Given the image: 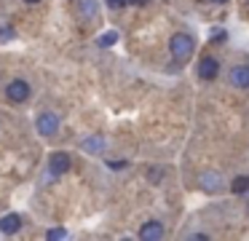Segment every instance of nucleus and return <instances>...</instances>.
Wrapping results in <instances>:
<instances>
[{
  "label": "nucleus",
  "mask_w": 249,
  "mask_h": 241,
  "mask_svg": "<svg viewBox=\"0 0 249 241\" xmlns=\"http://www.w3.org/2000/svg\"><path fill=\"white\" fill-rule=\"evenodd\" d=\"M169 48H172L174 59L185 62V59H188L190 54H193L196 43H193V37H190L188 32H177V35H172V40H169Z\"/></svg>",
  "instance_id": "nucleus-1"
},
{
  "label": "nucleus",
  "mask_w": 249,
  "mask_h": 241,
  "mask_svg": "<svg viewBox=\"0 0 249 241\" xmlns=\"http://www.w3.org/2000/svg\"><path fill=\"white\" fill-rule=\"evenodd\" d=\"M6 96L11 102H17V105H19V102H24L30 96V83H27V80H22V78L11 80V83L6 86Z\"/></svg>",
  "instance_id": "nucleus-2"
},
{
  "label": "nucleus",
  "mask_w": 249,
  "mask_h": 241,
  "mask_svg": "<svg viewBox=\"0 0 249 241\" xmlns=\"http://www.w3.org/2000/svg\"><path fill=\"white\" fill-rule=\"evenodd\" d=\"M56 131H59V118H56L54 112H43V115H38V134L40 137H54Z\"/></svg>",
  "instance_id": "nucleus-3"
},
{
  "label": "nucleus",
  "mask_w": 249,
  "mask_h": 241,
  "mask_svg": "<svg viewBox=\"0 0 249 241\" xmlns=\"http://www.w3.org/2000/svg\"><path fill=\"white\" fill-rule=\"evenodd\" d=\"M217 73H220V62L214 56H204L198 62V78L201 80H214Z\"/></svg>",
  "instance_id": "nucleus-4"
},
{
  "label": "nucleus",
  "mask_w": 249,
  "mask_h": 241,
  "mask_svg": "<svg viewBox=\"0 0 249 241\" xmlns=\"http://www.w3.org/2000/svg\"><path fill=\"white\" fill-rule=\"evenodd\" d=\"M70 169V155L67 153H51V158H49V171L54 177H59V174H65V171Z\"/></svg>",
  "instance_id": "nucleus-5"
},
{
  "label": "nucleus",
  "mask_w": 249,
  "mask_h": 241,
  "mask_svg": "<svg viewBox=\"0 0 249 241\" xmlns=\"http://www.w3.org/2000/svg\"><path fill=\"white\" fill-rule=\"evenodd\" d=\"M201 187H204L206 193H220L222 190V177L217 174V171H206V174H201Z\"/></svg>",
  "instance_id": "nucleus-6"
},
{
  "label": "nucleus",
  "mask_w": 249,
  "mask_h": 241,
  "mask_svg": "<svg viewBox=\"0 0 249 241\" xmlns=\"http://www.w3.org/2000/svg\"><path fill=\"white\" fill-rule=\"evenodd\" d=\"M163 236V225L161 222H145L142 225V230H140V239H145V241H156V239H161Z\"/></svg>",
  "instance_id": "nucleus-7"
},
{
  "label": "nucleus",
  "mask_w": 249,
  "mask_h": 241,
  "mask_svg": "<svg viewBox=\"0 0 249 241\" xmlns=\"http://www.w3.org/2000/svg\"><path fill=\"white\" fill-rule=\"evenodd\" d=\"M231 83L236 89H249V67H233L231 70Z\"/></svg>",
  "instance_id": "nucleus-8"
},
{
  "label": "nucleus",
  "mask_w": 249,
  "mask_h": 241,
  "mask_svg": "<svg viewBox=\"0 0 249 241\" xmlns=\"http://www.w3.org/2000/svg\"><path fill=\"white\" fill-rule=\"evenodd\" d=\"M19 228H22V217H19V214H6V217L0 220V230L6 236H14Z\"/></svg>",
  "instance_id": "nucleus-9"
},
{
  "label": "nucleus",
  "mask_w": 249,
  "mask_h": 241,
  "mask_svg": "<svg viewBox=\"0 0 249 241\" xmlns=\"http://www.w3.org/2000/svg\"><path fill=\"white\" fill-rule=\"evenodd\" d=\"M83 150H86V153H102V150H105V139L102 137H89L86 142H83Z\"/></svg>",
  "instance_id": "nucleus-10"
},
{
  "label": "nucleus",
  "mask_w": 249,
  "mask_h": 241,
  "mask_svg": "<svg viewBox=\"0 0 249 241\" xmlns=\"http://www.w3.org/2000/svg\"><path fill=\"white\" fill-rule=\"evenodd\" d=\"M115 43H118V32H115V30H107L105 35L97 37V46L99 48H110V46H115Z\"/></svg>",
  "instance_id": "nucleus-11"
},
{
  "label": "nucleus",
  "mask_w": 249,
  "mask_h": 241,
  "mask_svg": "<svg viewBox=\"0 0 249 241\" xmlns=\"http://www.w3.org/2000/svg\"><path fill=\"white\" fill-rule=\"evenodd\" d=\"M81 14L86 16V19L97 16V0H81Z\"/></svg>",
  "instance_id": "nucleus-12"
},
{
  "label": "nucleus",
  "mask_w": 249,
  "mask_h": 241,
  "mask_svg": "<svg viewBox=\"0 0 249 241\" xmlns=\"http://www.w3.org/2000/svg\"><path fill=\"white\" fill-rule=\"evenodd\" d=\"M231 190L233 193H247L249 190V177H236V180H233V185H231Z\"/></svg>",
  "instance_id": "nucleus-13"
},
{
  "label": "nucleus",
  "mask_w": 249,
  "mask_h": 241,
  "mask_svg": "<svg viewBox=\"0 0 249 241\" xmlns=\"http://www.w3.org/2000/svg\"><path fill=\"white\" fill-rule=\"evenodd\" d=\"M46 239H49V241H56V239H67V230H65V228H54V230H49V233H46Z\"/></svg>",
  "instance_id": "nucleus-14"
},
{
  "label": "nucleus",
  "mask_w": 249,
  "mask_h": 241,
  "mask_svg": "<svg viewBox=\"0 0 249 241\" xmlns=\"http://www.w3.org/2000/svg\"><path fill=\"white\" fill-rule=\"evenodd\" d=\"M107 5L113 11H118V8H124V5H126V0H107Z\"/></svg>",
  "instance_id": "nucleus-15"
},
{
  "label": "nucleus",
  "mask_w": 249,
  "mask_h": 241,
  "mask_svg": "<svg viewBox=\"0 0 249 241\" xmlns=\"http://www.w3.org/2000/svg\"><path fill=\"white\" fill-rule=\"evenodd\" d=\"M212 40H217V43H220V40H225V30H214V35H212Z\"/></svg>",
  "instance_id": "nucleus-16"
},
{
  "label": "nucleus",
  "mask_w": 249,
  "mask_h": 241,
  "mask_svg": "<svg viewBox=\"0 0 249 241\" xmlns=\"http://www.w3.org/2000/svg\"><path fill=\"white\" fill-rule=\"evenodd\" d=\"M161 174H163L161 169H150V171H147V177H150V180H161Z\"/></svg>",
  "instance_id": "nucleus-17"
},
{
  "label": "nucleus",
  "mask_w": 249,
  "mask_h": 241,
  "mask_svg": "<svg viewBox=\"0 0 249 241\" xmlns=\"http://www.w3.org/2000/svg\"><path fill=\"white\" fill-rule=\"evenodd\" d=\"M124 161H110V169H124Z\"/></svg>",
  "instance_id": "nucleus-18"
},
{
  "label": "nucleus",
  "mask_w": 249,
  "mask_h": 241,
  "mask_svg": "<svg viewBox=\"0 0 249 241\" xmlns=\"http://www.w3.org/2000/svg\"><path fill=\"white\" fill-rule=\"evenodd\" d=\"M126 3H131V5H147L150 0H126Z\"/></svg>",
  "instance_id": "nucleus-19"
},
{
  "label": "nucleus",
  "mask_w": 249,
  "mask_h": 241,
  "mask_svg": "<svg viewBox=\"0 0 249 241\" xmlns=\"http://www.w3.org/2000/svg\"><path fill=\"white\" fill-rule=\"evenodd\" d=\"M212 3H228V0H212Z\"/></svg>",
  "instance_id": "nucleus-20"
},
{
  "label": "nucleus",
  "mask_w": 249,
  "mask_h": 241,
  "mask_svg": "<svg viewBox=\"0 0 249 241\" xmlns=\"http://www.w3.org/2000/svg\"><path fill=\"white\" fill-rule=\"evenodd\" d=\"M27 3H40V0H27Z\"/></svg>",
  "instance_id": "nucleus-21"
}]
</instances>
